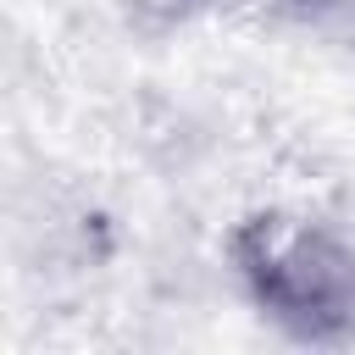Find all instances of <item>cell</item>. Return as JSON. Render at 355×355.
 I'll use <instances>...</instances> for the list:
<instances>
[{"mask_svg": "<svg viewBox=\"0 0 355 355\" xmlns=\"http://www.w3.org/2000/svg\"><path fill=\"white\" fill-rule=\"evenodd\" d=\"M227 272L294 344L355 338V239L305 205H255L227 227Z\"/></svg>", "mask_w": 355, "mask_h": 355, "instance_id": "1", "label": "cell"}, {"mask_svg": "<svg viewBox=\"0 0 355 355\" xmlns=\"http://www.w3.org/2000/svg\"><path fill=\"white\" fill-rule=\"evenodd\" d=\"M116 6H122V17H128L133 28H144V33H166V28L189 22L194 11H205V0H116Z\"/></svg>", "mask_w": 355, "mask_h": 355, "instance_id": "2", "label": "cell"}]
</instances>
